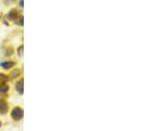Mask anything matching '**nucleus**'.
I'll list each match as a JSON object with an SVG mask.
<instances>
[{"label":"nucleus","instance_id":"1","mask_svg":"<svg viewBox=\"0 0 159 131\" xmlns=\"http://www.w3.org/2000/svg\"><path fill=\"white\" fill-rule=\"evenodd\" d=\"M11 118L14 120H20L23 118V111L20 107H14L11 113Z\"/></svg>","mask_w":159,"mask_h":131},{"label":"nucleus","instance_id":"2","mask_svg":"<svg viewBox=\"0 0 159 131\" xmlns=\"http://www.w3.org/2000/svg\"><path fill=\"white\" fill-rule=\"evenodd\" d=\"M8 112V105L5 99L0 98V114H6Z\"/></svg>","mask_w":159,"mask_h":131},{"label":"nucleus","instance_id":"3","mask_svg":"<svg viewBox=\"0 0 159 131\" xmlns=\"http://www.w3.org/2000/svg\"><path fill=\"white\" fill-rule=\"evenodd\" d=\"M19 17V12L16 9H12L11 11L9 12V13L6 15V18L9 20V21H14Z\"/></svg>","mask_w":159,"mask_h":131},{"label":"nucleus","instance_id":"4","mask_svg":"<svg viewBox=\"0 0 159 131\" xmlns=\"http://www.w3.org/2000/svg\"><path fill=\"white\" fill-rule=\"evenodd\" d=\"M15 62H11V61H6V62H3L1 64V67L6 70H9L11 68H13L15 66Z\"/></svg>","mask_w":159,"mask_h":131},{"label":"nucleus","instance_id":"5","mask_svg":"<svg viewBox=\"0 0 159 131\" xmlns=\"http://www.w3.org/2000/svg\"><path fill=\"white\" fill-rule=\"evenodd\" d=\"M15 89L20 94H23V79L18 81L15 84Z\"/></svg>","mask_w":159,"mask_h":131},{"label":"nucleus","instance_id":"6","mask_svg":"<svg viewBox=\"0 0 159 131\" xmlns=\"http://www.w3.org/2000/svg\"><path fill=\"white\" fill-rule=\"evenodd\" d=\"M9 91V86L6 84V82L5 83H2V84H0V93H2V94H6L7 91Z\"/></svg>","mask_w":159,"mask_h":131},{"label":"nucleus","instance_id":"7","mask_svg":"<svg viewBox=\"0 0 159 131\" xmlns=\"http://www.w3.org/2000/svg\"><path fill=\"white\" fill-rule=\"evenodd\" d=\"M7 81H8V76L6 75V74L0 73V84L5 83V82H6Z\"/></svg>","mask_w":159,"mask_h":131},{"label":"nucleus","instance_id":"8","mask_svg":"<svg viewBox=\"0 0 159 131\" xmlns=\"http://www.w3.org/2000/svg\"><path fill=\"white\" fill-rule=\"evenodd\" d=\"M20 74V70H19V69H16V70H14V71H12L11 73V77L12 79H14V78H16L18 77L19 75Z\"/></svg>","mask_w":159,"mask_h":131},{"label":"nucleus","instance_id":"9","mask_svg":"<svg viewBox=\"0 0 159 131\" xmlns=\"http://www.w3.org/2000/svg\"><path fill=\"white\" fill-rule=\"evenodd\" d=\"M14 21H15V24H17V25H19V26H23L22 16H19L16 20H14Z\"/></svg>","mask_w":159,"mask_h":131},{"label":"nucleus","instance_id":"10","mask_svg":"<svg viewBox=\"0 0 159 131\" xmlns=\"http://www.w3.org/2000/svg\"><path fill=\"white\" fill-rule=\"evenodd\" d=\"M18 55L20 56V57H22L23 55V45H20L19 48H18Z\"/></svg>","mask_w":159,"mask_h":131},{"label":"nucleus","instance_id":"11","mask_svg":"<svg viewBox=\"0 0 159 131\" xmlns=\"http://www.w3.org/2000/svg\"><path fill=\"white\" fill-rule=\"evenodd\" d=\"M20 6H23V1H22V0L20 1Z\"/></svg>","mask_w":159,"mask_h":131},{"label":"nucleus","instance_id":"12","mask_svg":"<svg viewBox=\"0 0 159 131\" xmlns=\"http://www.w3.org/2000/svg\"><path fill=\"white\" fill-rule=\"evenodd\" d=\"M0 127H1V122H0Z\"/></svg>","mask_w":159,"mask_h":131},{"label":"nucleus","instance_id":"13","mask_svg":"<svg viewBox=\"0 0 159 131\" xmlns=\"http://www.w3.org/2000/svg\"><path fill=\"white\" fill-rule=\"evenodd\" d=\"M0 18H1V14H0Z\"/></svg>","mask_w":159,"mask_h":131},{"label":"nucleus","instance_id":"14","mask_svg":"<svg viewBox=\"0 0 159 131\" xmlns=\"http://www.w3.org/2000/svg\"><path fill=\"white\" fill-rule=\"evenodd\" d=\"M12 1H15V0H12Z\"/></svg>","mask_w":159,"mask_h":131}]
</instances>
